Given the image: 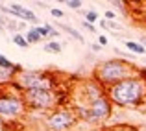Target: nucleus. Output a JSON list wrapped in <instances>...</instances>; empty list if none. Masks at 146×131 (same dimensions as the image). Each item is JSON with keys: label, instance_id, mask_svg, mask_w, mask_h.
I'll return each instance as SVG.
<instances>
[{"label": "nucleus", "instance_id": "obj_1", "mask_svg": "<svg viewBox=\"0 0 146 131\" xmlns=\"http://www.w3.org/2000/svg\"><path fill=\"white\" fill-rule=\"evenodd\" d=\"M107 98L111 100L115 107H139L146 105V81L143 78L131 76L124 81L107 89Z\"/></svg>", "mask_w": 146, "mask_h": 131}, {"label": "nucleus", "instance_id": "obj_2", "mask_svg": "<svg viewBox=\"0 0 146 131\" xmlns=\"http://www.w3.org/2000/svg\"><path fill=\"white\" fill-rule=\"evenodd\" d=\"M137 74H139V67H135L131 61L120 59V57L100 61L93 68V79H96L100 85L106 89L117 85V83L124 81V79L131 78V76H137Z\"/></svg>", "mask_w": 146, "mask_h": 131}, {"label": "nucleus", "instance_id": "obj_3", "mask_svg": "<svg viewBox=\"0 0 146 131\" xmlns=\"http://www.w3.org/2000/svg\"><path fill=\"white\" fill-rule=\"evenodd\" d=\"M22 87L17 83V79L7 85H0V124L19 122L28 114Z\"/></svg>", "mask_w": 146, "mask_h": 131}, {"label": "nucleus", "instance_id": "obj_4", "mask_svg": "<svg viewBox=\"0 0 146 131\" xmlns=\"http://www.w3.org/2000/svg\"><path fill=\"white\" fill-rule=\"evenodd\" d=\"M24 102L28 111H41V113H50V111L61 107V91H48V89H32L24 91Z\"/></svg>", "mask_w": 146, "mask_h": 131}, {"label": "nucleus", "instance_id": "obj_5", "mask_svg": "<svg viewBox=\"0 0 146 131\" xmlns=\"http://www.w3.org/2000/svg\"><path fill=\"white\" fill-rule=\"evenodd\" d=\"M17 83L22 87V91H32V89L59 91L57 78L52 70H22L17 76Z\"/></svg>", "mask_w": 146, "mask_h": 131}, {"label": "nucleus", "instance_id": "obj_6", "mask_svg": "<svg viewBox=\"0 0 146 131\" xmlns=\"http://www.w3.org/2000/svg\"><path fill=\"white\" fill-rule=\"evenodd\" d=\"M44 128L50 131H70L78 122L72 107H57L44 114Z\"/></svg>", "mask_w": 146, "mask_h": 131}, {"label": "nucleus", "instance_id": "obj_7", "mask_svg": "<svg viewBox=\"0 0 146 131\" xmlns=\"http://www.w3.org/2000/svg\"><path fill=\"white\" fill-rule=\"evenodd\" d=\"M80 96H82L80 102L91 103V102H94V100H100V98H104V96H107V89L102 87L96 79L87 78V79H83L82 85H80Z\"/></svg>", "mask_w": 146, "mask_h": 131}, {"label": "nucleus", "instance_id": "obj_8", "mask_svg": "<svg viewBox=\"0 0 146 131\" xmlns=\"http://www.w3.org/2000/svg\"><path fill=\"white\" fill-rule=\"evenodd\" d=\"M9 7H11V11H13V15H15L17 19H21V21H24V22H32V24L39 26V19L35 17V13H33L32 9H28V7L21 6V4H17V2H13Z\"/></svg>", "mask_w": 146, "mask_h": 131}, {"label": "nucleus", "instance_id": "obj_9", "mask_svg": "<svg viewBox=\"0 0 146 131\" xmlns=\"http://www.w3.org/2000/svg\"><path fill=\"white\" fill-rule=\"evenodd\" d=\"M56 28H59L61 32H65V33H67L68 37H72V39H74V41H78V43H82V44L85 43V39H83V35H82V33H80V32H78L76 28H72L70 24H63V22H57V24H56Z\"/></svg>", "mask_w": 146, "mask_h": 131}, {"label": "nucleus", "instance_id": "obj_10", "mask_svg": "<svg viewBox=\"0 0 146 131\" xmlns=\"http://www.w3.org/2000/svg\"><path fill=\"white\" fill-rule=\"evenodd\" d=\"M124 44H126V48H128L133 56H144L146 54V48L139 43V41H129L128 39V41H124Z\"/></svg>", "mask_w": 146, "mask_h": 131}, {"label": "nucleus", "instance_id": "obj_11", "mask_svg": "<svg viewBox=\"0 0 146 131\" xmlns=\"http://www.w3.org/2000/svg\"><path fill=\"white\" fill-rule=\"evenodd\" d=\"M17 72H13V70H6V68H2L0 67V85H7V83H11V81H15L17 79Z\"/></svg>", "mask_w": 146, "mask_h": 131}, {"label": "nucleus", "instance_id": "obj_12", "mask_svg": "<svg viewBox=\"0 0 146 131\" xmlns=\"http://www.w3.org/2000/svg\"><path fill=\"white\" fill-rule=\"evenodd\" d=\"M104 131H141L137 126L133 124H115V126H109V128H106Z\"/></svg>", "mask_w": 146, "mask_h": 131}, {"label": "nucleus", "instance_id": "obj_13", "mask_svg": "<svg viewBox=\"0 0 146 131\" xmlns=\"http://www.w3.org/2000/svg\"><path fill=\"white\" fill-rule=\"evenodd\" d=\"M82 15L85 19V22H89V24H96L98 22V11L96 9H82Z\"/></svg>", "mask_w": 146, "mask_h": 131}, {"label": "nucleus", "instance_id": "obj_14", "mask_svg": "<svg viewBox=\"0 0 146 131\" xmlns=\"http://www.w3.org/2000/svg\"><path fill=\"white\" fill-rule=\"evenodd\" d=\"M98 24L102 26V28H106V30H117V32H120V30L124 28V26L118 24L117 21H106V19H102V21H100Z\"/></svg>", "mask_w": 146, "mask_h": 131}, {"label": "nucleus", "instance_id": "obj_15", "mask_svg": "<svg viewBox=\"0 0 146 131\" xmlns=\"http://www.w3.org/2000/svg\"><path fill=\"white\" fill-rule=\"evenodd\" d=\"M61 44L59 43H56V41H48L46 44H44V52H48V54H61Z\"/></svg>", "mask_w": 146, "mask_h": 131}, {"label": "nucleus", "instance_id": "obj_16", "mask_svg": "<svg viewBox=\"0 0 146 131\" xmlns=\"http://www.w3.org/2000/svg\"><path fill=\"white\" fill-rule=\"evenodd\" d=\"M24 37H26V41H28L30 44H33V43H41V41H43V39L39 37V33H37L33 28H30L28 32H26V35H24Z\"/></svg>", "mask_w": 146, "mask_h": 131}, {"label": "nucleus", "instance_id": "obj_17", "mask_svg": "<svg viewBox=\"0 0 146 131\" xmlns=\"http://www.w3.org/2000/svg\"><path fill=\"white\" fill-rule=\"evenodd\" d=\"M13 43L17 46H21V48H28V46H30V43L26 41V37L22 35V33H15V35H13Z\"/></svg>", "mask_w": 146, "mask_h": 131}, {"label": "nucleus", "instance_id": "obj_18", "mask_svg": "<svg viewBox=\"0 0 146 131\" xmlns=\"http://www.w3.org/2000/svg\"><path fill=\"white\" fill-rule=\"evenodd\" d=\"M111 6L115 7L117 11H120V13H128V2H122V0H113L111 2Z\"/></svg>", "mask_w": 146, "mask_h": 131}, {"label": "nucleus", "instance_id": "obj_19", "mask_svg": "<svg viewBox=\"0 0 146 131\" xmlns=\"http://www.w3.org/2000/svg\"><path fill=\"white\" fill-rule=\"evenodd\" d=\"M113 52L117 54L120 59H126V61H131L133 63V59H135V56H133L131 52H122V50H118V48H113Z\"/></svg>", "mask_w": 146, "mask_h": 131}, {"label": "nucleus", "instance_id": "obj_20", "mask_svg": "<svg viewBox=\"0 0 146 131\" xmlns=\"http://www.w3.org/2000/svg\"><path fill=\"white\" fill-rule=\"evenodd\" d=\"M32 28L35 30L37 33H39L41 39H48V37H50V32L46 30V26H44V24H43V26H32Z\"/></svg>", "mask_w": 146, "mask_h": 131}, {"label": "nucleus", "instance_id": "obj_21", "mask_svg": "<svg viewBox=\"0 0 146 131\" xmlns=\"http://www.w3.org/2000/svg\"><path fill=\"white\" fill-rule=\"evenodd\" d=\"M63 4H67V7H70V9H82V6H83L82 0H67Z\"/></svg>", "mask_w": 146, "mask_h": 131}, {"label": "nucleus", "instance_id": "obj_22", "mask_svg": "<svg viewBox=\"0 0 146 131\" xmlns=\"http://www.w3.org/2000/svg\"><path fill=\"white\" fill-rule=\"evenodd\" d=\"M44 26H46V30L50 32V37H59V35H61L59 30H57L56 26H52V24H44Z\"/></svg>", "mask_w": 146, "mask_h": 131}, {"label": "nucleus", "instance_id": "obj_23", "mask_svg": "<svg viewBox=\"0 0 146 131\" xmlns=\"http://www.w3.org/2000/svg\"><path fill=\"white\" fill-rule=\"evenodd\" d=\"M82 26L87 30V32H91V33H96V26H94V24H89V22L82 21Z\"/></svg>", "mask_w": 146, "mask_h": 131}, {"label": "nucleus", "instance_id": "obj_24", "mask_svg": "<svg viewBox=\"0 0 146 131\" xmlns=\"http://www.w3.org/2000/svg\"><path fill=\"white\" fill-rule=\"evenodd\" d=\"M50 13H52V17H56V19H61V17H63V11H61V9H57V7H50Z\"/></svg>", "mask_w": 146, "mask_h": 131}, {"label": "nucleus", "instance_id": "obj_25", "mask_svg": "<svg viewBox=\"0 0 146 131\" xmlns=\"http://www.w3.org/2000/svg\"><path fill=\"white\" fill-rule=\"evenodd\" d=\"M115 19H117V13L113 9H107L106 11V21H115Z\"/></svg>", "mask_w": 146, "mask_h": 131}, {"label": "nucleus", "instance_id": "obj_26", "mask_svg": "<svg viewBox=\"0 0 146 131\" xmlns=\"http://www.w3.org/2000/svg\"><path fill=\"white\" fill-rule=\"evenodd\" d=\"M102 48H104V46L100 43H93V44H91V50H93V52H100Z\"/></svg>", "mask_w": 146, "mask_h": 131}, {"label": "nucleus", "instance_id": "obj_27", "mask_svg": "<svg viewBox=\"0 0 146 131\" xmlns=\"http://www.w3.org/2000/svg\"><path fill=\"white\" fill-rule=\"evenodd\" d=\"M98 43L102 46H107V37L106 35H98Z\"/></svg>", "mask_w": 146, "mask_h": 131}, {"label": "nucleus", "instance_id": "obj_28", "mask_svg": "<svg viewBox=\"0 0 146 131\" xmlns=\"http://www.w3.org/2000/svg\"><path fill=\"white\" fill-rule=\"evenodd\" d=\"M139 43H141V44H143L144 48H146V35H141V37H139Z\"/></svg>", "mask_w": 146, "mask_h": 131}]
</instances>
